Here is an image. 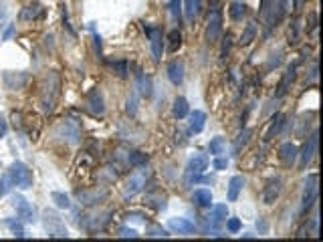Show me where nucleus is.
Returning <instances> with one entry per match:
<instances>
[{"label": "nucleus", "instance_id": "1", "mask_svg": "<svg viewBox=\"0 0 323 242\" xmlns=\"http://www.w3.org/2000/svg\"><path fill=\"white\" fill-rule=\"evenodd\" d=\"M59 77L55 73H49L45 77V83L40 87V107H43L45 113H51L53 107H55V101L59 97Z\"/></svg>", "mask_w": 323, "mask_h": 242}, {"label": "nucleus", "instance_id": "2", "mask_svg": "<svg viewBox=\"0 0 323 242\" xmlns=\"http://www.w3.org/2000/svg\"><path fill=\"white\" fill-rule=\"evenodd\" d=\"M261 15H263L265 20H267L269 31H273L275 26H279V24L283 22V18L287 17V0H271V2H269V0H265Z\"/></svg>", "mask_w": 323, "mask_h": 242}, {"label": "nucleus", "instance_id": "3", "mask_svg": "<svg viewBox=\"0 0 323 242\" xmlns=\"http://www.w3.org/2000/svg\"><path fill=\"white\" fill-rule=\"evenodd\" d=\"M8 176H10L12 184L20 188V190H31L33 188V172L22 161H12L8 168Z\"/></svg>", "mask_w": 323, "mask_h": 242}, {"label": "nucleus", "instance_id": "4", "mask_svg": "<svg viewBox=\"0 0 323 242\" xmlns=\"http://www.w3.org/2000/svg\"><path fill=\"white\" fill-rule=\"evenodd\" d=\"M43 222H45V228L51 238H67L69 236V232H67L65 228V222L61 220V216L55 212V210H45L43 212Z\"/></svg>", "mask_w": 323, "mask_h": 242}, {"label": "nucleus", "instance_id": "5", "mask_svg": "<svg viewBox=\"0 0 323 242\" xmlns=\"http://www.w3.org/2000/svg\"><path fill=\"white\" fill-rule=\"evenodd\" d=\"M220 33H222V10L216 2H214L210 15H208V24H206V43L208 45L216 43Z\"/></svg>", "mask_w": 323, "mask_h": 242}, {"label": "nucleus", "instance_id": "6", "mask_svg": "<svg viewBox=\"0 0 323 242\" xmlns=\"http://www.w3.org/2000/svg\"><path fill=\"white\" fill-rule=\"evenodd\" d=\"M55 136L59 139H63V141L73 145V143L81 141V127H79V123H77L75 119H65V121H61V123L57 125Z\"/></svg>", "mask_w": 323, "mask_h": 242}, {"label": "nucleus", "instance_id": "7", "mask_svg": "<svg viewBox=\"0 0 323 242\" xmlns=\"http://www.w3.org/2000/svg\"><path fill=\"white\" fill-rule=\"evenodd\" d=\"M144 31L150 38V51H152V57L154 61L162 59V52H164V33H162L160 26H152V24H144Z\"/></svg>", "mask_w": 323, "mask_h": 242}, {"label": "nucleus", "instance_id": "8", "mask_svg": "<svg viewBox=\"0 0 323 242\" xmlns=\"http://www.w3.org/2000/svg\"><path fill=\"white\" fill-rule=\"evenodd\" d=\"M79 204L83 206H97L107 198V190L105 188H81V190L75 192Z\"/></svg>", "mask_w": 323, "mask_h": 242}, {"label": "nucleus", "instance_id": "9", "mask_svg": "<svg viewBox=\"0 0 323 242\" xmlns=\"http://www.w3.org/2000/svg\"><path fill=\"white\" fill-rule=\"evenodd\" d=\"M145 180H147V172L142 166V168H138V172H133L131 176H129V180L126 182V186H124V198L127 200V198H133L136 194H140L144 190V186H145Z\"/></svg>", "mask_w": 323, "mask_h": 242}, {"label": "nucleus", "instance_id": "10", "mask_svg": "<svg viewBox=\"0 0 323 242\" xmlns=\"http://www.w3.org/2000/svg\"><path fill=\"white\" fill-rule=\"evenodd\" d=\"M315 202H317V173H311L309 180L305 182L303 200H301V214H307L315 206Z\"/></svg>", "mask_w": 323, "mask_h": 242}, {"label": "nucleus", "instance_id": "11", "mask_svg": "<svg viewBox=\"0 0 323 242\" xmlns=\"http://www.w3.org/2000/svg\"><path fill=\"white\" fill-rule=\"evenodd\" d=\"M315 152H317V129H313L311 133H309V138H307L303 150L299 154V170H305L309 164H311Z\"/></svg>", "mask_w": 323, "mask_h": 242}, {"label": "nucleus", "instance_id": "12", "mask_svg": "<svg viewBox=\"0 0 323 242\" xmlns=\"http://www.w3.org/2000/svg\"><path fill=\"white\" fill-rule=\"evenodd\" d=\"M12 204H15V208H17V214H18V218L22 220V222H35L36 220V214H35V208L31 206V202L26 200L24 196H15L12 198Z\"/></svg>", "mask_w": 323, "mask_h": 242}, {"label": "nucleus", "instance_id": "13", "mask_svg": "<svg viewBox=\"0 0 323 242\" xmlns=\"http://www.w3.org/2000/svg\"><path fill=\"white\" fill-rule=\"evenodd\" d=\"M87 109L91 111V115H103L105 113V101H103V93L99 89L89 91V95L85 99Z\"/></svg>", "mask_w": 323, "mask_h": 242}, {"label": "nucleus", "instance_id": "14", "mask_svg": "<svg viewBox=\"0 0 323 242\" xmlns=\"http://www.w3.org/2000/svg\"><path fill=\"white\" fill-rule=\"evenodd\" d=\"M281 190H283V180L281 178H271L267 182L265 190H263V202L265 204H273V202L281 196Z\"/></svg>", "mask_w": 323, "mask_h": 242}, {"label": "nucleus", "instance_id": "15", "mask_svg": "<svg viewBox=\"0 0 323 242\" xmlns=\"http://www.w3.org/2000/svg\"><path fill=\"white\" fill-rule=\"evenodd\" d=\"M2 81H4V87L8 91H17L20 87H24V83L29 81V75L24 71H18V73H12V71H6L2 75Z\"/></svg>", "mask_w": 323, "mask_h": 242}, {"label": "nucleus", "instance_id": "16", "mask_svg": "<svg viewBox=\"0 0 323 242\" xmlns=\"http://www.w3.org/2000/svg\"><path fill=\"white\" fill-rule=\"evenodd\" d=\"M226 216H228V208H226V204H216V206H210V214H208V224L216 230V228L226 220Z\"/></svg>", "mask_w": 323, "mask_h": 242}, {"label": "nucleus", "instance_id": "17", "mask_svg": "<svg viewBox=\"0 0 323 242\" xmlns=\"http://www.w3.org/2000/svg\"><path fill=\"white\" fill-rule=\"evenodd\" d=\"M295 71H297V65H291L289 69L285 71V75H283V79H281V83L277 85V99H281V97H285L287 95V91H289V87H291V83L295 81Z\"/></svg>", "mask_w": 323, "mask_h": 242}, {"label": "nucleus", "instance_id": "18", "mask_svg": "<svg viewBox=\"0 0 323 242\" xmlns=\"http://www.w3.org/2000/svg\"><path fill=\"white\" fill-rule=\"evenodd\" d=\"M168 79L172 85H182L184 83V63L182 61H170L168 65Z\"/></svg>", "mask_w": 323, "mask_h": 242}, {"label": "nucleus", "instance_id": "19", "mask_svg": "<svg viewBox=\"0 0 323 242\" xmlns=\"http://www.w3.org/2000/svg\"><path fill=\"white\" fill-rule=\"evenodd\" d=\"M168 226L178 234H192L196 230V224L192 220H188V218H172L168 222Z\"/></svg>", "mask_w": 323, "mask_h": 242}, {"label": "nucleus", "instance_id": "20", "mask_svg": "<svg viewBox=\"0 0 323 242\" xmlns=\"http://www.w3.org/2000/svg\"><path fill=\"white\" fill-rule=\"evenodd\" d=\"M192 202L198 208H210L212 206V192L206 190V188H198L192 194Z\"/></svg>", "mask_w": 323, "mask_h": 242}, {"label": "nucleus", "instance_id": "21", "mask_svg": "<svg viewBox=\"0 0 323 242\" xmlns=\"http://www.w3.org/2000/svg\"><path fill=\"white\" fill-rule=\"evenodd\" d=\"M208 168V157L204 154H194L188 161V172H194V173H204V170Z\"/></svg>", "mask_w": 323, "mask_h": 242}, {"label": "nucleus", "instance_id": "22", "mask_svg": "<svg viewBox=\"0 0 323 242\" xmlns=\"http://www.w3.org/2000/svg\"><path fill=\"white\" fill-rule=\"evenodd\" d=\"M242 186H245V180L240 176H233L231 182H228V190H226V198L228 202H236L240 192H242Z\"/></svg>", "mask_w": 323, "mask_h": 242}, {"label": "nucleus", "instance_id": "23", "mask_svg": "<svg viewBox=\"0 0 323 242\" xmlns=\"http://www.w3.org/2000/svg\"><path fill=\"white\" fill-rule=\"evenodd\" d=\"M285 123V115L283 113H275V117L271 119V123H269V127H267V131H265V141H271L277 133H279V129H281V125Z\"/></svg>", "mask_w": 323, "mask_h": 242}, {"label": "nucleus", "instance_id": "24", "mask_svg": "<svg viewBox=\"0 0 323 242\" xmlns=\"http://www.w3.org/2000/svg\"><path fill=\"white\" fill-rule=\"evenodd\" d=\"M188 115H190V131L192 133H200L202 129H204V125H206V113L204 111L194 109L192 113H188Z\"/></svg>", "mask_w": 323, "mask_h": 242}, {"label": "nucleus", "instance_id": "25", "mask_svg": "<svg viewBox=\"0 0 323 242\" xmlns=\"http://www.w3.org/2000/svg\"><path fill=\"white\" fill-rule=\"evenodd\" d=\"M297 147H295L291 141H285V143H281V147H279V156H281V159L285 161V164H293L295 161V157H297Z\"/></svg>", "mask_w": 323, "mask_h": 242}, {"label": "nucleus", "instance_id": "26", "mask_svg": "<svg viewBox=\"0 0 323 242\" xmlns=\"http://www.w3.org/2000/svg\"><path fill=\"white\" fill-rule=\"evenodd\" d=\"M257 38V22L254 20H251L247 26H245V31H242V35H240V40H238V45L240 47H249L252 40Z\"/></svg>", "mask_w": 323, "mask_h": 242}, {"label": "nucleus", "instance_id": "27", "mask_svg": "<svg viewBox=\"0 0 323 242\" xmlns=\"http://www.w3.org/2000/svg\"><path fill=\"white\" fill-rule=\"evenodd\" d=\"M172 113L176 119H184L190 113V105H188V101L184 97H176L174 99V105H172Z\"/></svg>", "mask_w": 323, "mask_h": 242}, {"label": "nucleus", "instance_id": "28", "mask_svg": "<svg viewBox=\"0 0 323 242\" xmlns=\"http://www.w3.org/2000/svg\"><path fill=\"white\" fill-rule=\"evenodd\" d=\"M138 91L142 93L144 97H152V93H154V85H152V77H150V75L138 73Z\"/></svg>", "mask_w": 323, "mask_h": 242}, {"label": "nucleus", "instance_id": "29", "mask_svg": "<svg viewBox=\"0 0 323 242\" xmlns=\"http://www.w3.org/2000/svg\"><path fill=\"white\" fill-rule=\"evenodd\" d=\"M168 12L174 24H182V0H168Z\"/></svg>", "mask_w": 323, "mask_h": 242}, {"label": "nucleus", "instance_id": "30", "mask_svg": "<svg viewBox=\"0 0 323 242\" xmlns=\"http://www.w3.org/2000/svg\"><path fill=\"white\" fill-rule=\"evenodd\" d=\"M126 161L131 168H142L147 164V156L144 152H127L126 154Z\"/></svg>", "mask_w": 323, "mask_h": 242}, {"label": "nucleus", "instance_id": "31", "mask_svg": "<svg viewBox=\"0 0 323 242\" xmlns=\"http://www.w3.org/2000/svg\"><path fill=\"white\" fill-rule=\"evenodd\" d=\"M40 15H43V6H40V4H31V6L22 8L18 17H20V20H35Z\"/></svg>", "mask_w": 323, "mask_h": 242}, {"label": "nucleus", "instance_id": "32", "mask_svg": "<svg viewBox=\"0 0 323 242\" xmlns=\"http://www.w3.org/2000/svg\"><path fill=\"white\" fill-rule=\"evenodd\" d=\"M180 47H182V33L178 29H174L168 35V51L170 52H176Z\"/></svg>", "mask_w": 323, "mask_h": 242}, {"label": "nucleus", "instance_id": "33", "mask_svg": "<svg viewBox=\"0 0 323 242\" xmlns=\"http://www.w3.org/2000/svg\"><path fill=\"white\" fill-rule=\"evenodd\" d=\"M186 17L194 20L198 15H200V10H202V0H186Z\"/></svg>", "mask_w": 323, "mask_h": 242}, {"label": "nucleus", "instance_id": "34", "mask_svg": "<svg viewBox=\"0 0 323 242\" xmlns=\"http://www.w3.org/2000/svg\"><path fill=\"white\" fill-rule=\"evenodd\" d=\"M51 200L55 202V206L61 208V210H69L71 208V200H69V196H67L65 192H53Z\"/></svg>", "mask_w": 323, "mask_h": 242}, {"label": "nucleus", "instance_id": "35", "mask_svg": "<svg viewBox=\"0 0 323 242\" xmlns=\"http://www.w3.org/2000/svg\"><path fill=\"white\" fill-rule=\"evenodd\" d=\"M228 15H231V18L234 22H240L247 15V6L242 2H234V4H231V8H228Z\"/></svg>", "mask_w": 323, "mask_h": 242}, {"label": "nucleus", "instance_id": "36", "mask_svg": "<svg viewBox=\"0 0 323 242\" xmlns=\"http://www.w3.org/2000/svg\"><path fill=\"white\" fill-rule=\"evenodd\" d=\"M226 147V139L224 138H212L210 143H208V152L210 156H220Z\"/></svg>", "mask_w": 323, "mask_h": 242}, {"label": "nucleus", "instance_id": "37", "mask_svg": "<svg viewBox=\"0 0 323 242\" xmlns=\"http://www.w3.org/2000/svg\"><path fill=\"white\" fill-rule=\"evenodd\" d=\"M109 67H111V69H113L119 77H127V73H129V67H127V61H126V59L111 61V63H109Z\"/></svg>", "mask_w": 323, "mask_h": 242}, {"label": "nucleus", "instance_id": "38", "mask_svg": "<svg viewBox=\"0 0 323 242\" xmlns=\"http://www.w3.org/2000/svg\"><path fill=\"white\" fill-rule=\"evenodd\" d=\"M4 226H8V228H10V232L15 234V236H18V238H24V230H22V224H20V220H12V218H6V220H4Z\"/></svg>", "mask_w": 323, "mask_h": 242}, {"label": "nucleus", "instance_id": "39", "mask_svg": "<svg viewBox=\"0 0 323 242\" xmlns=\"http://www.w3.org/2000/svg\"><path fill=\"white\" fill-rule=\"evenodd\" d=\"M231 49H233V38H231V35H226L222 38V47H220V61L228 59V55H231Z\"/></svg>", "mask_w": 323, "mask_h": 242}, {"label": "nucleus", "instance_id": "40", "mask_svg": "<svg viewBox=\"0 0 323 242\" xmlns=\"http://www.w3.org/2000/svg\"><path fill=\"white\" fill-rule=\"evenodd\" d=\"M145 236H150V238H168L170 234H168V230H166V228H162V226H150V228H147V230H145Z\"/></svg>", "mask_w": 323, "mask_h": 242}, {"label": "nucleus", "instance_id": "41", "mask_svg": "<svg viewBox=\"0 0 323 242\" xmlns=\"http://www.w3.org/2000/svg\"><path fill=\"white\" fill-rule=\"evenodd\" d=\"M12 180H10V176H8V172L4 173L2 178H0V196H6V194H10V190H12Z\"/></svg>", "mask_w": 323, "mask_h": 242}, {"label": "nucleus", "instance_id": "42", "mask_svg": "<svg viewBox=\"0 0 323 242\" xmlns=\"http://www.w3.org/2000/svg\"><path fill=\"white\" fill-rule=\"evenodd\" d=\"M145 204L147 206H154L156 210H166V198H154V196H147L145 198Z\"/></svg>", "mask_w": 323, "mask_h": 242}, {"label": "nucleus", "instance_id": "43", "mask_svg": "<svg viewBox=\"0 0 323 242\" xmlns=\"http://www.w3.org/2000/svg\"><path fill=\"white\" fill-rule=\"evenodd\" d=\"M317 24H319V18H317V12L311 10L309 12V17H307V33H317Z\"/></svg>", "mask_w": 323, "mask_h": 242}, {"label": "nucleus", "instance_id": "44", "mask_svg": "<svg viewBox=\"0 0 323 242\" xmlns=\"http://www.w3.org/2000/svg\"><path fill=\"white\" fill-rule=\"evenodd\" d=\"M240 228H242V224H240L238 218H228V220H226V230L231 232V234L240 232Z\"/></svg>", "mask_w": 323, "mask_h": 242}, {"label": "nucleus", "instance_id": "45", "mask_svg": "<svg viewBox=\"0 0 323 242\" xmlns=\"http://www.w3.org/2000/svg\"><path fill=\"white\" fill-rule=\"evenodd\" d=\"M291 26H293V33L289 35V38H291L289 43H291V45H297V40H299V31H301L299 20H293V24H291Z\"/></svg>", "mask_w": 323, "mask_h": 242}, {"label": "nucleus", "instance_id": "46", "mask_svg": "<svg viewBox=\"0 0 323 242\" xmlns=\"http://www.w3.org/2000/svg\"><path fill=\"white\" fill-rule=\"evenodd\" d=\"M214 157H216V159L212 161V168L216 170V172H222L228 166V157H220V156H214Z\"/></svg>", "mask_w": 323, "mask_h": 242}, {"label": "nucleus", "instance_id": "47", "mask_svg": "<svg viewBox=\"0 0 323 242\" xmlns=\"http://www.w3.org/2000/svg\"><path fill=\"white\" fill-rule=\"evenodd\" d=\"M119 238H138V230H133V228H119V232H117Z\"/></svg>", "mask_w": 323, "mask_h": 242}, {"label": "nucleus", "instance_id": "48", "mask_svg": "<svg viewBox=\"0 0 323 242\" xmlns=\"http://www.w3.org/2000/svg\"><path fill=\"white\" fill-rule=\"evenodd\" d=\"M252 136V129H245V131H242L240 133V136H238V141H236V147H240V145H245L247 141H249V138Z\"/></svg>", "mask_w": 323, "mask_h": 242}, {"label": "nucleus", "instance_id": "49", "mask_svg": "<svg viewBox=\"0 0 323 242\" xmlns=\"http://www.w3.org/2000/svg\"><path fill=\"white\" fill-rule=\"evenodd\" d=\"M126 109H127V113L133 117V115H136V111H138V107H136V97H129L127 99V107H126Z\"/></svg>", "mask_w": 323, "mask_h": 242}, {"label": "nucleus", "instance_id": "50", "mask_svg": "<svg viewBox=\"0 0 323 242\" xmlns=\"http://www.w3.org/2000/svg\"><path fill=\"white\" fill-rule=\"evenodd\" d=\"M15 31H17V29H15V24H8V26H6V31H4V35H2V40H10L12 36H15Z\"/></svg>", "mask_w": 323, "mask_h": 242}, {"label": "nucleus", "instance_id": "51", "mask_svg": "<svg viewBox=\"0 0 323 242\" xmlns=\"http://www.w3.org/2000/svg\"><path fill=\"white\" fill-rule=\"evenodd\" d=\"M317 71H319V67H317V61H315V63H313V67H311V71H309L307 81H315V79H317Z\"/></svg>", "mask_w": 323, "mask_h": 242}, {"label": "nucleus", "instance_id": "52", "mask_svg": "<svg viewBox=\"0 0 323 242\" xmlns=\"http://www.w3.org/2000/svg\"><path fill=\"white\" fill-rule=\"evenodd\" d=\"M6 129H8V127H6V121H4L2 117H0V139H2V138L6 136Z\"/></svg>", "mask_w": 323, "mask_h": 242}, {"label": "nucleus", "instance_id": "53", "mask_svg": "<svg viewBox=\"0 0 323 242\" xmlns=\"http://www.w3.org/2000/svg\"><path fill=\"white\" fill-rule=\"evenodd\" d=\"M257 228H259V232H261V234H267V230H269V226H267L265 220H259V222H257Z\"/></svg>", "mask_w": 323, "mask_h": 242}, {"label": "nucleus", "instance_id": "54", "mask_svg": "<svg viewBox=\"0 0 323 242\" xmlns=\"http://www.w3.org/2000/svg\"><path fill=\"white\" fill-rule=\"evenodd\" d=\"M303 4H305V0H293V10L299 12V10L303 8Z\"/></svg>", "mask_w": 323, "mask_h": 242}, {"label": "nucleus", "instance_id": "55", "mask_svg": "<svg viewBox=\"0 0 323 242\" xmlns=\"http://www.w3.org/2000/svg\"><path fill=\"white\" fill-rule=\"evenodd\" d=\"M12 117H15V119H18V115H17V113L12 115ZM15 127H20V121H15Z\"/></svg>", "mask_w": 323, "mask_h": 242}]
</instances>
